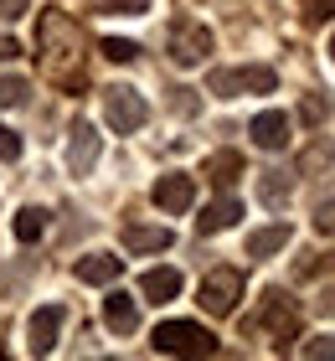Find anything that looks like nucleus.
<instances>
[{"label":"nucleus","instance_id":"obj_1","mask_svg":"<svg viewBox=\"0 0 335 361\" xmlns=\"http://www.w3.org/2000/svg\"><path fill=\"white\" fill-rule=\"evenodd\" d=\"M150 341H155V351H165V356H217L212 331H201L191 320H165V325H155Z\"/></svg>","mask_w":335,"mask_h":361},{"label":"nucleus","instance_id":"obj_2","mask_svg":"<svg viewBox=\"0 0 335 361\" xmlns=\"http://www.w3.org/2000/svg\"><path fill=\"white\" fill-rule=\"evenodd\" d=\"M274 68H263V62H248V68H217L207 78V93L217 98H243V93H274Z\"/></svg>","mask_w":335,"mask_h":361},{"label":"nucleus","instance_id":"obj_3","mask_svg":"<svg viewBox=\"0 0 335 361\" xmlns=\"http://www.w3.org/2000/svg\"><path fill=\"white\" fill-rule=\"evenodd\" d=\"M145 98L134 93V88H124V83H114V88H104V119H109V129L114 135H134V129L145 124Z\"/></svg>","mask_w":335,"mask_h":361},{"label":"nucleus","instance_id":"obj_4","mask_svg":"<svg viewBox=\"0 0 335 361\" xmlns=\"http://www.w3.org/2000/svg\"><path fill=\"white\" fill-rule=\"evenodd\" d=\"M243 300V274L238 269H212L201 279V310L207 315H232Z\"/></svg>","mask_w":335,"mask_h":361},{"label":"nucleus","instance_id":"obj_5","mask_svg":"<svg viewBox=\"0 0 335 361\" xmlns=\"http://www.w3.org/2000/svg\"><path fill=\"white\" fill-rule=\"evenodd\" d=\"M212 52V31L201 26V21H181L171 26V62H181V68H196V62H207Z\"/></svg>","mask_w":335,"mask_h":361},{"label":"nucleus","instance_id":"obj_6","mask_svg":"<svg viewBox=\"0 0 335 361\" xmlns=\"http://www.w3.org/2000/svg\"><path fill=\"white\" fill-rule=\"evenodd\" d=\"M258 325L279 341V346H284V341H294V331H299V310H294V300H289L284 289H268V294H263V310H258Z\"/></svg>","mask_w":335,"mask_h":361},{"label":"nucleus","instance_id":"obj_7","mask_svg":"<svg viewBox=\"0 0 335 361\" xmlns=\"http://www.w3.org/2000/svg\"><path fill=\"white\" fill-rule=\"evenodd\" d=\"M62 320H67V310L62 305H42L37 315H31L26 325V341H31V356H52L57 351V336H62Z\"/></svg>","mask_w":335,"mask_h":361},{"label":"nucleus","instance_id":"obj_8","mask_svg":"<svg viewBox=\"0 0 335 361\" xmlns=\"http://www.w3.org/2000/svg\"><path fill=\"white\" fill-rule=\"evenodd\" d=\"M98 145H104V135H98L93 124H78L73 129V145H67V171H73V176H93Z\"/></svg>","mask_w":335,"mask_h":361},{"label":"nucleus","instance_id":"obj_9","mask_svg":"<svg viewBox=\"0 0 335 361\" xmlns=\"http://www.w3.org/2000/svg\"><path fill=\"white\" fill-rule=\"evenodd\" d=\"M248 135H253V145H258V150H268V155H279L284 145H289V114H279V109H268V114H258V119L248 124Z\"/></svg>","mask_w":335,"mask_h":361},{"label":"nucleus","instance_id":"obj_10","mask_svg":"<svg viewBox=\"0 0 335 361\" xmlns=\"http://www.w3.org/2000/svg\"><path fill=\"white\" fill-rule=\"evenodd\" d=\"M150 196H155L160 212H191V202H196V180H191V176H160Z\"/></svg>","mask_w":335,"mask_h":361},{"label":"nucleus","instance_id":"obj_11","mask_svg":"<svg viewBox=\"0 0 335 361\" xmlns=\"http://www.w3.org/2000/svg\"><path fill=\"white\" fill-rule=\"evenodd\" d=\"M104 325L114 336H134V325H140V305H134V294H124V289H109L104 294Z\"/></svg>","mask_w":335,"mask_h":361},{"label":"nucleus","instance_id":"obj_12","mask_svg":"<svg viewBox=\"0 0 335 361\" xmlns=\"http://www.w3.org/2000/svg\"><path fill=\"white\" fill-rule=\"evenodd\" d=\"M83 284H114V279L124 274V258H114V253H88V258H78V269H73Z\"/></svg>","mask_w":335,"mask_h":361},{"label":"nucleus","instance_id":"obj_13","mask_svg":"<svg viewBox=\"0 0 335 361\" xmlns=\"http://www.w3.org/2000/svg\"><path fill=\"white\" fill-rule=\"evenodd\" d=\"M176 294H181V274L176 269H150L140 279V300L145 305H165V300H176Z\"/></svg>","mask_w":335,"mask_h":361},{"label":"nucleus","instance_id":"obj_14","mask_svg":"<svg viewBox=\"0 0 335 361\" xmlns=\"http://www.w3.org/2000/svg\"><path fill=\"white\" fill-rule=\"evenodd\" d=\"M124 248H129V253H165V248H171V227L129 222V227H124Z\"/></svg>","mask_w":335,"mask_h":361},{"label":"nucleus","instance_id":"obj_15","mask_svg":"<svg viewBox=\"0 0 335 361\" xmlns=\"http://www.w3.org/2000/svg\"><path fill=\"white\" fill-rule=\"evenodd\" d=\"M238 217H243V202H238V196H217V202H212V207L196 217V227L212 238V233H222V227H232Z\"/></svg>","mask_w":335,"mask_h":361},{"label":"nucleus","instance_id":"obj_16","mask_svg":"<svg viewBox=\"0 0 335 361\" xmlns=\"http://www.w3.org/2000/svg\"><path fill=\"white\" fill-rule=\"evenodd\" d=\"M284 243H289V222H268L258 233H248V258H274L284 253Z\"/></svg>","mask_w":335,"mask_h":361},{"label":"nucleus","instance_id":"obj_17","mask_svg":"<svg viewBox=\"0 0 335 361\" xmlns=\"http://www.w3.org/2000/svg\"><path fill=\"white\" fill-rule=\"evenodd\" d=\"M238 176H243V155H238V150H217V155L207 160V180H212V186L227 191Z\"/></svg>","mask_w":335,"mask_h":361},{"label":"nucleus","instance_id":"obj_18","mask_svg":"<svg viewBox=\"0 0 335 361\" xmlns=\"http://www.w3.org/2000/svg\"><path fill=\"white\" fill-rule=\"evenodd\" d=\"M11 227H16V238H21V243H37V238L47 233V212H42V207H21Z\"/></svg>","mask_w":335,"mask_h":361},{"label":"nucleus","instance_id":"obj_19","mask_svg":"<svg viewBox=\"0 0 335 361\" xmlns=\"http://www.w3.org/2000/svg\"><path fill=\"white\" fill-rule=\"evenodd\" d=\"M289 176H284V171H263V180H258V196H263V207H284V202H289Z\"/></svg>","mask_w":335,"mask_h":361},{"label":"nucleus","instance_id":"obj_20","mask_svg":"<svg viewBox=\"0 0 335 361\" xmlns=\"http://www.w3.org/2000/svg\"><path fill=\"white\" fill-rule=\"evenodd\" d=\"M26 78H16V73H6L0 78V109H16V104H26Z\"/></svg>","mask_w":335,"mask_h":361},{"label":"nucleus","instance_id":"obj_21","mask_svg":"<svg viewBox=\"0 0 335 361\" xmlns=\"http://www.w3.org/2000/svg\"><path fill=\"white\" fill-rule=\"evenodd\" d=\"M98 52H104L109 62H134V57H140V47L124 42V37H104V47H98Z\"/></svg>","mask_w":335,"mask_h":361},{"label":"nucleus","instance_id":"obj_22","mask_svg":"<svg viewBox=\"0 0 335 361\" xmlns=\"http://www.w3.org/2000/svg\"><path fill=\"white\" fill-rule=\"evenodd\" d=\"M305 356H310V361H335V336H315V341H305Z\"/></svg>","mask_w":335,"mask_h":361},{"label":"nucleus","instance_id":"obj_23","mask_svg":"<svg viewBox=\"0 0 335 361\" xmlns=\"http://www.w3.org/2000/svg\"><path fill=\"white\" fill-rule=\"evenodd\" d=\"M315 233L335 238V196H330V202H320V207H315Z\"/></svg>","mask_w":335,"mask_h":361},{"label":"nucleus","instance_id":"obj_24","mask_svg":"<svg viewBox=\"0 0 335 361\" xmlns=\"http://www.w3.org/2000/svg\"><path fill=\"white\" fill-rule=\"evenodd\" d=\"M325 114H330L325 98H305V104H299V119L305 124H325Z\"/></svg>","mask_w":335,"mask_h":361},{"label":"nucleus","instance_id":"obj_25","mask_svg":"<svg viewBox=\"0 0 335 361\" xmlns=\"http://www.w3.org/2000/svg\"><path fill=\"white\" fill-rule=\"evenodd\" d=\"M104 11H109V16H145L150 0H104Z\"/></svg>","mask_w":335,"mask_h":361},{"label":"nucleus","instance_id":"obj_26","mask_svg":"<svg viewBox=\"0 0 335 361\" xmlns=\"http://www.w3.org/2000/svg\"><path fill=\"white\" fill-rule=\"evenodd\" d=\"M305 6V21H330L335 16V0H299Z\"/></svg>","mask_w":335,"mask_h":361},{"label":"nucleus","instance_id":"obj_27","mask_svg":"<svg viewBox=\"0 0 335 361\" xmlns=\"http://www.w3.org/2000/svg\"><path fill=\"white\" fill-rule=\"evenodd\" d=\"M16 155H21V135L0 124V160H16Z\"/></svg>","mask_w":335,"mask_h":361},{"label":"nucleus","instance_id":"obj_28","mask_svg":"<svg viewBox=\"0 0 335 361\" xmlns=\"http://www.w3.org/2000/svg\"><path fill=\"white\" fill-rule=\"evenodd\" d=\"M320 166H325V171H335V150H325V145L305 155V171H320Z\"/></svg>","mask_w":335,"mask_h":361},{"label":"nucleus","instance_id":"obj_29","mask_svg":"<svg viewBox=\"0 0 335 361\" xmlns=\"http://www.w3.org/2000/svg\"><path fill=\"white\" fill-rule=\"evenodd\" d=\"M26 11H31V0H0V16H6V21H21Z\"/></svg>","mask_w":335,"mask_h":361},{"label":"nucleus","instance_id":"obj_30","mask_svg":"<svg viewBox=\"0 0 335 361\" xmlns=\"http://www.w3.org/2000/svg\"><path fill=\"white\" fill-rule=\"evenodd\" d=\"M320 310H325V315H335V289H325V294H320Z\"/></svg>","mask_w":335,"mask_h":361},{"label":"nucleus","instance_id":"obj_31","mask_svg":"<svg viewBox=\"0 0 335 361\" xmlns=\"http://www.w3.org/2000/svg\"><path fill=\"white\" fill-rule=\"evenodd\" d=\"M330 57H335V37H330Z\"/></svg>","mask_w":335,"mask_h":361}]
</instances>
